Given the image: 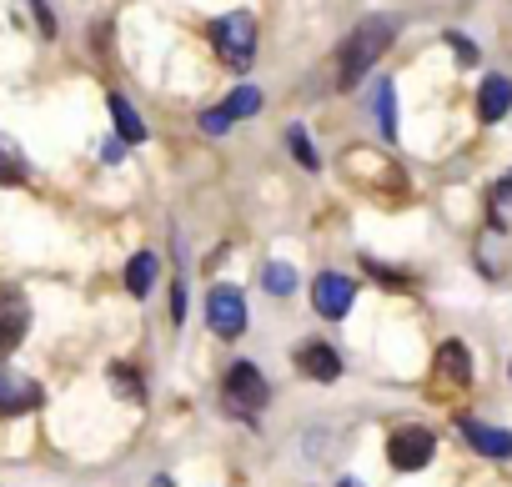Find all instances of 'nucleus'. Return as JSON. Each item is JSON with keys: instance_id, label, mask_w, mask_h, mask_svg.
<instances>
[{"instance_id": "obj_20", "label": "nucleus", "mask_w": 512, "mask_h": 487, "mask_svg": "<svg viewBox=\"0 0 512 487\" xmlns=\"http://www.w3.org/2000/svg\"><path fill=\"white\" fill-rule=\"evenodd\" d=\"M377 121H382V136L397 131V116H392V81H377Z\"/></svg>"}, {"instance_id": "obj_18", "label": "nucleus", "mask_w": 512, "mask_h": 487, "mask_svg": "<svg viewBox=\"0 0 512 487\" xmlns=\"http://www.w3.org/2000/svg\"><path fill=\"white\" fill-rule=\"evenodd\" d=\"M287 146H292V156H297L307 171H317V166H322V156L312 151V136H307V126H292V131H287Z\"/></svg>"}, {"instance_id": "obj_11", "label": "nucleus", "mask_w": 512, "mask_h": 487, "mask_svg": "<svg viewBox=\"0 0 512 487\" xmlns=\"http://www.w3.org/2000/svg\"><path fill=\"white\" fill-rule=\"evenodd\" d=\"M457 427H462V437L482 452V457H512V432H502V427H487V422H477V417H457Z\"/></svg>"}, {"instance_id": "obj_14", "label": "nucleus", "mask_w": 512, "mask_h": 487, "mask_svg": "<svg viewBox=\"0 0 512 487\" xmlns=\"http://www.w3.org/2000/svg\"><path fill=\"white\" fill-rule=\"evenodd\" d=\"M437 372L447 377V382H472V357H467V347L462 342H442V352H437Z\"/></svg>"}, {"instance_id": "obj_24", "label": "nucleus", "mask_w": 512, "mask_h": 487, "mask_svg": "<svg viewBox=\"0 0 512 487\" xmlns=\"http://www.w3.org/2000/svg\"><path fill=\"white\" fill-rule=\"evenodd\" d=\"M151 487H176V482H171V477H156V482H151Z\"/></svg>"}, {"instance_id": "obj_9", "label": "nucleus", "mask_w": 512, "mask_h": 487, "mask_svg": "<svg viewBox=\"0 0 512 487\" xmlns=\"http://www.w3.org/2000/svg\"><path fill=\"white\" fill-rule=\"evenodd\" d=\"M256 111H262V91H256V86H236V91L226 96V106H216V111H206V116H201V131L221 136L231 121H241V116H256Z\"/></svg>"}, {"instance_id": "obj_22", "label": "nucleus", "mask_w": 512, "mask_h": 487, "mask_svg": "<svg viewBox=\"0 0 512 487\" xmlns=\"http://www.w3.org/2000/svg\"><path fill=\"white\" fill-rule=\"evenodd\" d=\"M447 46L457 51V61H462V66H472V61H477V46H472L467 36H447Z\"/></svg>"}, {"instance_id": "obj_25", "label": "nucleus", "mask_w": 512, "mask_h": 487, "mask_svg": "<svg viewBox=\"0 0 512 487\" xmlns=\"http://www.w3.org/2000/svg\"><path fill=\"white\" fill-rule=\"evenodd\" d=\"M342 487H362V482H342Z\"/></svg>"}, {"instance_id": "obj_10", "label": "nucleus", "mask_w": 512, "mask_h": 487, "mask_svg": "<svg viewBox=\"0 0 512 487\" xmlns=\"http://www.w3.org/2000/svg\"><path fill=\"white\" fill-rule=\"evenodd\" d=\"M297 372L312 377V382H337V377H342V357H337V347H327V342H302V347H297Z\"/></svg>"}, {"instance_id": "obj_19", "label": "nucleus", "mask_w": 512, "mask_h": 487, "mask_svg": "<svg viewBox=\"0 0 512 487\" xmlns=\"http://www.w3.org/2000/svg\"><path fill=\"white\" fill-rule=\"evenodd\" d=\"M262 282H267V292H277V297H287V292L297 287V272H292V267H282V262H272V267L262 272Z\"/></svg>"}, {"instance_id": "obj_2", "label": "nucleus", "mask_w": 512, "mask_h": 487, "mask_svg": "<svg viewBox=\"0 0 512 487\" xmlns=\"http://www.w3.org/2000/svg\"><path fill=\"white\" fill-rule=\"evenodd\" d=\"M221 397H226V407H231L236 417H256V412L272 402V387H267V377L256 372L251 362H236V367L226 372V382H221Z\"/></svg>"}, {"instance_id": "obj_3", "label": "nucleus", "mask_w": 512, "mask_h": 487, "mask_svg": "<svg viewBox=\"0 0 512 487\" xmlns=\"http://www.w3.org/2000/svg\"><path fill=\"white\" fill-rule=\"evenodd\" d=\"M211 46L226 66H246L251 51H256V21L246 11H231V16L211 21Z\"/></svg>"}, {"instance_id": "obj_13", "label": "nucleus", "mask_w": 512, "mask_h": 487, "mask_svg": "<svg viewBox=\"0 0 512 487\" xmlns=\"http://www.w3.org/2000/svg\"><path fill=\"white\" fill-rule=\"evenodd\" d=\"M106 111H111V121H116L121 141H131V146H136V141H146V121L136 116V106H131L121 91H111V96H106Z\"/></svg>"}, {"instance_id": "obj_5", "label": "nucleus", "mask_w": 512, "mask_h": 487, "mask_svg": "<svg viewBox=\"0 0 512 487\" xmlns=\"http://www.w3.org/2000/svg\"><path fill=\"white\" fill-rule=\"evenodd\" d=\"M206 322H211V332L216 337H241L246 332V297L236 292V287H211V297H206Z\"/></svg>"}, {"instance_id": "obj_8", "label": "nucleus", "mask_w": 512, "mask_h": 487, "mask_svg": "<svg viewBox=\"0 0 512 487\" xmlns=\"http://www.w3.org/2000/svg\"><path fill=\"white\" fill-rule=\"evenodd\" d=\"M41 402H46L41 382H31V377H21V372H11L6 362H0V417H21Z\"/></svg>"}, {"instance_id": "obj_21", "label": "nucleus", "mask_w": 512, "mask_h": 487, "mask_svg": "<svg viewBox=\"0 0 512 487\" xmlns=\"http://www.w3.org/2000/svg\"><path fill=\"white\" fill-rule=\"evenodd\" d=\"M26 6L36 11V26H41V36H56V16H51V6H46V0H26Z\"/></svg>"}, {"instance_id": "obj_17", "label": "nucleus", "mask_w": 512, "mask_h": 487, "mask_svg": "<svg viewBox=\"0 0 512 487\" xmlns=\"http://www.w3.org/2000/svg\"><path fill=\"white\" fill-rule=\"evenodd\" d=\"M111 387H116L126 402H141V397H146V387H141V377H136L131 362H116V367H111Z\"/></svg>"}, {"instance_id": "obj_23", "label": "nucleus", "mask_w": 512, "mask_h": 487, "mask_svg": "<svg viewBox=\"0 0 512 487\" xmlns=\"http://www.w3.org/2000/svg\"><path fill=\"white\" fill-rule=\"evenodd\" d=\"M497 201H507V206H512V171L502 176V186H497Z\"/></svg>"}, {"instance_id": "obj_16", "label": "nucleus", "mask_w": 512, "mask_h": 487, "mask_svg": "<svg viewBox=\"0 0 512 487\" xmlns=\"http://www.w3.org/2000/svg\"><path fill=\"white\" fill-rule=\"evenodd\" d=\"M26 181V156L11 136H0V186H21Z\"/></svg>"}, {"instance_id": "obj_4", "label": "nucleus", "mask_w": 512, "mask_h": 487, "mask_svg": "<svg viewBox=\"0 0 512 487\" xmlns=\"http://www.w3.org/2000/svg\"><path fill=\"white\" fill-rule=\"evenodd\" d=\"M432 452H437V437L427 427H397L392 442H387V462L397 472H422L432 462Z\"/></svg>"}, {"instance_id": "obj_15", "label": "nucleus", "mask_w": 512, "mask_h": 487, "mask_svg": "<svg viewBox=\"0 0 512 487\" xmlns=\"http://www.w3.org/2000/svg\"><path fill=\"white\" fill-rule=\"evenodd\" d=\"M156 287V252H136L131 267H126V292L131 297H146Z\"/></svg>"}, {"instance_id": "obj_12", "label": "nucleus", "mask_w": 512, "mask_h": 487, "mask_svg": "<svg viewBox=\"0 0 512 487\" xmlns=\"http://www.w3.org/2000/svg\"><path fill=\"white\" fill-rule=\"evenodd\" d=\"M507 111H512V81H507V76H487L482 91H477V116L492 126V121H502Z\"/></svg>"}, {"instance_id": "obj_1", "label": "nucleus", "mask_w": 512, "mask_h": 487, "mask_svg": "<svg viewBox=\"0 0 512 487\" xmlns=\"http://www.w3.org/2000/svg\"><path fill=\"white\" fill-rule=\"evenodd\" d=\"M397 41V21L392 16H367L337 51V86L342 91H357L362 76L377 66V56H387V46Z\"/></svg>"}, {"instance_id": "obj_6", "label": "nucleus", "mask_w": 512, "mask_h": 487, "mask_svg": "<svg viewBox=\"0 0 512 487\" xmlns=\"http://www.w3.org/2000/svg\"><path fill=\"white\" fill-rule=\"evenodd\" d=\"M26 327H31V302H26V292L0 287V362H6V357L26 342Z\"/></svg>"}, {"instance_id": "obj_7", "label": "nucleus", "mask_w": 512, "mask_h": 487, "mask_svg": "<svg viewBox=\"0 0 512 487\" xmlns=\"http://www.w3.org/2000/svg\"><path fill=\"white\" fill-rule=\"evenodd\" d=\"M352 302H357V282H352V277H342V272H322V277L312 282V307H317V317L337 322V317L352 312Z\"/></svg>"}]
</instances>
